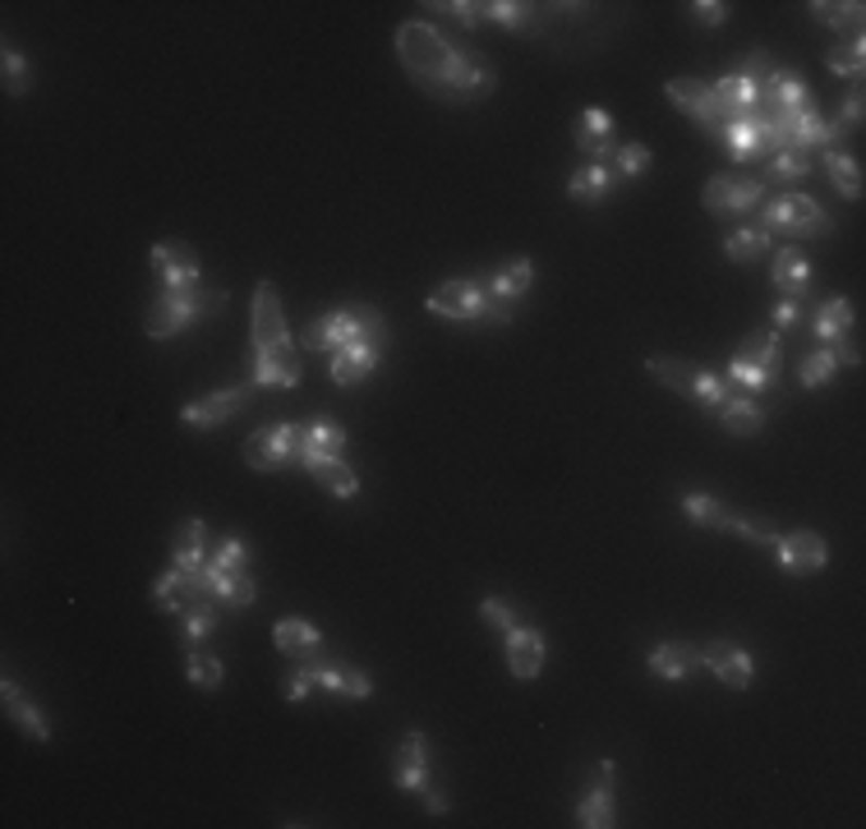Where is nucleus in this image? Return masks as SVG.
<instances>
[{
  "mask_svg": "<svg viewBox=\"0 0 866 829\" xmlns=\"http://www.w3.org/2000/svg\"><path fill=\"white\" fill-rule=\"evenodd\" d=\"M180 627H185V641H189V645L208 641V636L217 631V608H213V600H199V604H189V608L180 613Z\"/></svg>",
  "mask_w": 866,
  "mask_h": 829,
  "instance_id": "nucleus-44",
  "label": "nucleus"
},
{
  "mask_svg": "<svg viewBox=\"0 0 866 829\" xmlns=\"http://www.w3.org/2000/svg\"><path fill=\"white\" fill-rule=\"evenodd\" d=\"M503 636H507V668L522 682L540 678V668H544V636L535 631V627H522V623H516L512 631H503Z\"/></svg>",
  "mask_w": 866,
  "mask_h": 829,
  "instance_id": "nucleus-18",
  "label": "nucleus"
},
{
  "mask_svg": "<svg viewBox=\"0 0 866 829\" xmlns=\"http://www.w3.org/2000/svg\"><path fill=\"white\" fill-rule=\"evenodd\" d=\"M862 111H866V98H862V88H853L849 98H843V129H862Z\"/></svg>",
  "mask_w": 866,
  "mask_h": 829,
  "instance_id": "nucleus-56",
  "label": "nucleus"
},
{
  "mask_svg": "<svg viewBox=\"0 0 866 829\" xmlns=\"http://www.w3.org/2000/svg\"><path fill=\"white\" fill-rule=\"evenodd\" d=\"M682 512H687L691 526H705V530H724V520H728V507L719 503V498H710V493H687Z\"/></svg>",
  "mask_w": 866,
  "mask_h": 829,
  "instance_id": "nucleus-42",
  "label": "nucleus"
},
{
  "mask_svg": "<svg viewBox=\"0 0 866 829\" xmlns=\"http://www.w3.org/2000/svg\"><path fill=\"white\" fill-rule=\"evenodd\" d=\"M152 267H158L166 291H189V286H199V254L185 240H162L158 249H152Z\"/></svg>",
  "mask_w": 866,
  "mask_h": 829,
  "instance_id": "nucleus-13",
  "label": "nucleus"
},
{
  "mask_svg": "<svg viewBox=\"0 0 866 829\" xmlns=\"http://www.w3.org/2000/svg\"><path fill=\"white\" fill-rule=\"evenodd\" d=\"M351 341H369V346H378V351L388 355V341H392L388 337V318H382L374 304H351V310H337V314L314 318L310 327H304V346H310V351L337 355Z\"/></svg>",
  "mask_w": 866,
  "mask_h": 829,
  "instance_id": "nucleus-2",
  "label": "nucleus"
},
{
  "mask_svg": "<svg viewBox=\"0 0 866 829\" xmlns=\"http://www.w3.org/2000/svg\"><path fill=\"white\" fill-rule=\"evenodd\" d=\"M314 673V687H327V691H337V696H351V701H364L374 691V682L364 678L360 668H351V664H327V660H314V664H304Z\"/></svg>",
  "mask_w": 866,
  "mask_h": 829,
  "instance_id": "nucleus-22",
  "label": "nucleus"
},
{
  "mask_svg": "<svg viewBox=\"0 0 866 829\" xmlns=\"http://www.w3.org/2000/svg\"><path fill=\"white\" fill-rule=\"evenodd\" d=\"M696 664H701V650L687 645V641H664V645L650 650V673H654V678H664V682L691 678V673H696Z\"/></svg>",
  "mask_w": 866,
  "mask_h": 829,
  "instance_id": "nucleus-21",
  "label": "nucleus"
},
{
  "mask_svg": "<svg viewBox=\"0 0 866 829\" xmlns=\"http://www.w3.org/2000/svg\"><path fill=\"white\" fill-rule=\"evenodd\" d=\"M479 613H485V623H489V627H498V631H512V627H516V613H512V604L493 600V594H489L485 604H479Z\"/></svg>",
  "mask_w": 866,
  "mask_h": 829,
  "instance_id": "nucleus-53",
  "label": "nucleus"
},
{
  "mask_svg": "<svg viewBox=\"0 0 866 829\" xmlns=\"http://www.w3.org/2000/svg\"><path fill=\"white\" fill-rule=\"evenodd\" d=\"M696 401L710 406V411H719L728 401V382L719 374H710V369H696Z\"/></svg>",
  "mask_w": 866,
  "mask_h": 829,
  "instance_id": "nucleus-50",
  "label": "nucleus"
},
{
  "mask_svg": "<svg viewBox=\"0 0 866 829\" xmlns=\"http://www.w3.org/2000/svg\"><path fill=\"white\" fill-rule=\"evenodd\" d=\"M244 461L254 470H281L300 461V424H263L259 434H249Z\"/></svg>",
  "mask_w": 866,
  "mask_h": 829,
  "instance_id": "nucleus-6",
  "label": "nucleus"
},
{
  "mask_svg": "<svg viewBox=\"0 0 866 829\" xmlns=\"http://www.w3.org/2000/svg\"><path fill=\"white\" fill-rule=\"evenodd\" d=\"M604 166L613 171V180H618V185L623 180H637V176H645V166H650V148L645 143H618Z\"/></svg>",
  "mask_w": 866,
  "mask_h": 829,
  "instance_id": "nucleus-41",
  "label": "nucleus"
},
{
  "mask_svg": "<svg viewBox=\"0 0 866 829\" xmlns=\"http://www.w3.org/2000/svg\"><path fill=\"white\" fill-rule=\"evenodd\" d=\"M715 415H719V424H724V429L733 434V438H756V434L765 429V411L756 406L752 397H728Z\"/></svg>",
  "mask_w": 866,
  "mask_h": 829,
  "instance_id": "nucleus-30",
  "label": "nucleus"
},
{
  "mask_svg": "<svg viewBox=\"0 0 866 829\" xmlns=\"http://www.w3.org/2000/svg\"><path fill=\"white\" fill-rule=\"evenodd\" d=\"M208 557H213L217 567H226V571H249V549L240 544V539H217Z\"/></svg>",
  "mask_w": 866,
  "mask_h": 829,
  "instance_id": "nucleus-49",
  "label": "nucleus"
},
{
  "mask_svg": "<svg viewBox=\"0 0 866 829\" xmlns=\"http://www.w3.org/2000/svg\"><path fill=\"white\" fill-rule=\"evenodd\" d=\"M310 687H314V673L300 664V668L291 673V687H286V696H291V701H304V696H310Z\"/></svg>",
  "mask_w": 866,
  "mask_h": 829,
  "instance_id": "nucleus-60",
  "label": "nucleus"
},
{
  "mask_svg": "<svg viewBox=\"0 0 866 829\" xmlns=\"http://www.w3.org/2000/svg\"><path fill=\"white\" fill-rule=\"evenodd\" d=\"M728 382H738L742 392H765V388H775L765 374H756V369H746L742 360H728Z\"/></svg>",
  "mask_w": 866,
  "mask_h": 829,
  "instance_id": "nucleus-52",
  "label": "nucleus"
},
{
  "mask_svg": "<svg viewBox=\"0 0 866 829\" xmlns=\"http://www.w3.org/2000/svg\"><path fill=\"white\" fill-rule=\"evenodd\" d=\"M691 10V18L696 24H705V28H719L724 18H728V5H719V0H696V5H687Z\"/></svg>",
  "mask_w": 866,
  "mask_h": 829,
  "instance_id": "nucleus-55",
  "label": "nucleus"
},
{
  "mask_svg": "<svg viewBox=\"0 0 866 829\" xmlns=\"http://www.w3.org/2000/svg\"><path fill=\"white\" fill-rule=\"evenodd\" d=\"M668 102L678 106L682 115H691L705 134H715L719 139V129L728 125V115H724V106H719V92H715V84H701V79H673L668 84Z\"/></svg>",
  "mask_w": 866,
  "mask_h": 829,
  "instance_id": "nucleus-7",
  "label": "nucleus"
},
{
  "mask_svg": "<svg viewBox=\"0 0 866 829\" xmlns=\"http://www.w3.org/2000/svg\"><path fill=\"white\" fill-rule=\"evenodd\" d=\"M806 106H812V92H806L802 74L775 70L761 84V115H765V121H788L793 111H806Z\"/></svg>",
  "mask_w": 866,
  "mask_h": 829,
  "instance_id": "nucleus-10",
  "label": "nucleus"
},
{
  "mask_svg": "<svg viewBox=\"0 0 866 829\" xmlns=\"http://www.w3.org/2000/svg\"><path fill=\"white\" fill-rule=\"evenodd\" d=\"M254 355H291V327H286V314H281V296L273 281H259L254 291Z\"/></svg>",
  "mask_w": 866,
  "mask_h": 829,
  "instance_id": "nucleus-4",
  "label": "nucleus"
},
{
  "mask_svg": "<svg viewBox=\"0 0 866 829\" xmlns=\"http://www.w3.org/2000/svg\"><path fill=\"white\" fill-rule=\"evenodd\" d=\"M507 323H512V310H507V300H493V296H489L485 314H479V327H507Z\"/></svg>",
  "mask_w": 866,
  "mask_h": 829,
  "instance_id": "nucleus-57",
  "label": "nucleus"
},
{
  "mask_svg": "<svg viewBox=\"0 0 866 829\" xmlns=\"http://www.w3.org/2000/svg\"><path fill=\"white\" fill-rule=\"evenodd\" d=\"M489 24H503L512 33H540L544 10L540 5H516V0H503V5H489Z\"/></svg>",
  "mask_w": 866,
  "mask_h": 829,
  "instance_id": "nucleus-39",
  "label": "nucleus"
},
{
  "mask_svg": "<svg viewBox=\"0 0 866 829\" xmlns=\"http://www.w3.org/2000/svg\"><path fill=\"white\" fill-rule=\"evenodd\" d=\"M830 355H834L839 364H862V346H857V332H849V337H839V341L830 346Z\"/></svg>",
  "mask_w": 866,
  "mask_h": 829,
  "instance_id": "nucleus-59",
  "label": "nucleus"
},
{
  "mask_svg": "<svg viewBox=\"0 0 866 829\" xmlns=\"http://www.w3.org/2000/svg\"><path fill=\"white\" fill-rule=\"evenodd\" d=\"M576 148L586 152V158L594 162H608L613 148H618V139H613V115L604 106H586L581 115H576Z\"/></svg>",
  "mask_w": 866,
  "mask_h": 829,
  "instance_id": "nucleus-15",
  "label": "nucleus"
},
{
  "mask_svg": "<svg viewBox=\"0 0 866 829\" xmlns=\"http://www.w3.org/2000/svg\"><path fill=\"white\" fill-rule=\"evenodd\" d=\"M185 673H189V682H194L199 691H217V687H222V678H226V668H222L217 654H189Z\"/></svg>",
  "mask_w": 866,
  "mask_h": 829,
  "instance_id": "nucleus-45",
  "label": "nucleus"
},
{
  "mask_svg": "<svg viewBox=\"0 0 866 829\" xmlns=\"http://www.w3.org/2000/svg\"><path fill=\"white\" fill-rule=\"evenodd\" d=\"M645 369H650V378H660V382H668L673 392H682V397H691L696 401V369H691L687 360H668V355H650L645 360Z\"/></svg>",
  "mask_w": 866,
  "mask_h": 829,
  "instance_id": "nucleus-36",
  "label": "nucleus"
},
{
  "mask_svg": "<svg viewBox=\"0 0 866 829\" xmlns=\"http://www.w3.org/2000/svg\"><path fill=\"white\" fill-rule=\"evenodd\" d=\"M775 553H779V567L788 576H816L825 563H830V549L825 539L812 530H798V535H779L775 539Z\"/></svg>",
  "mask_w": 866,
  "mask_h": 829,
  "instance_id": "nucleus-12",
  "label": "nucleus"
},
{
  "mask_svg": "<svg viewBox=\"0 0 866 829\" xmlns=\"http://www.w3.org/2000/svg\"><path fill=\"white\" fill-rule=\"evenodd\" d=\"M0 696H5V705H10V715H14V724L28 732V738H37V742H47L51 738V728H47V719H42V709H37L24 691L14 687V678H5V687H0Z\"/></svg>",
  "mask_w": 866,
  "mask_h": 829,
  "instance_id": "nucleus-35",
  "label": "nucleus"
},
{
  "mask_svg": "<svg viewBox=\"0 0 866 829\" xmlns=\"http://www.w3.org/2000/svg\"><path fill=\"white\" fill-rule=\"evenodd\" d=\"M304 470H310V475H314L318 485H323L327 493H332V498H355V493H360V479H355V470L346 466L341 456H323V461H310V466H304Z\"/></svg>",
  "mask_w": 866,
  "mask_h": 829,
  "instance_id": "nucleus-34",
  "label": "nucleus"
},
{
  "mask_svg": "<svg viewBox=\"0 0 866 829\" xmlns=\"http://www.w3.org/2000/svg\"><path fill=\"white\" fill-rule=\"evenodd\" d=\"M765 249H769V230L756 226V222L733 226L724 236V254L733 259V263H756V259H765Z\"/></svg>",
  "mask_w": 866,
  "mask_h": 829,
  "instance_id": "nucleus-32",
  "label": "nucleus"
},
{
  "mask_svg": "<svg viewBox=\"0 0 866 829\" xmlns=\"http://www.w3.org/2000/svg\"><path fill=\"white\" fill-rule=\"evenodd\" d=\"M701 664H710V673H715L724 687H733V691L752 687V654H746L742 645H733V641H710L701 650Z\"/></svg>",
  "mask_w": 866,
  "mask_h": 829,
  "instance_id": "nucleus-14",
  "label": "nucleus"
},
{
  "mask_svg": "<svg viewBox=\"0 0 866 829\" xmlns=\"http://www.w3.org/2000/svg\"><path fill=\"white\" fill-rule=\"evenodd\" d=\"M226 304V291H208V286H189V291H162V300L148 310L143 332L148 337H176L203 314H217Z\"/></svg>",
  "mask_w": 866,
  "mask_h": 829,
  "instance_id": "nucleus-3",
  "label": "nucleus"
},
{
  "mask_svg": "<svg viewBox=\"0 0 866 829\" xmlns=\"http://www.w3.org/2000/svg\"><path fill=\"white\" fill-rule=\"evenodd\" d=\"M434 10H442V14H452L456 24H466V28H479V24H489V5H479V0H456V5H434Z\"/></svg>",
  "mask_w": 866,
  "mask_h": 829,
  "instance_id": "nucleus-51",
  "label": "nucleus"
},
{
  "mask_svg": "<svg viewBox=\"0 0 866 829\" xmlns=\"http://www.w3.org/2000/svg\"><path fill=\"white\" fill-rule=\"evenodd\" d=\"M733 360H742L746 369H756V374H765L769 382H775V378H779V360H783L779 332H752V337L742 341V351H738Z\"/></svg>",
  "mask_w": 866,
  "mask_h": 829,
  "instance_id": "nucleus-28",
  "label": "nucleus"
},
{
  "mask_svg": "<svg viewBox=\"0 0 866 829\" xmlns=\"http://www.w3.org/2000/svg\"><path fill=\"white\" fill-rule=\"evenodd\" d=\"M613 171L604 166V162H590V166H581L576 176L567 180V194L576 199V203H600V199H608L613 194Z\"/></svg>",
  "mask_w": 866,
  "mask_h": 829,
  "instance_id": "nucleus-31",
  "label": "nucleus"
},
{
  "mask_svg": "<svg viewBox=\"0 0 866 829\" xmlns=\"http://www.w3.org/2000/svg\"><path fill=\"white\" fill-rule=\"evenodd\" d=\"M530 281H535V263L530 259H507L503 267H493L489 281H479V286H485L493 300H516V296L530 291Z\"/></svg>",
  "mask_w": 866,
  "mask_h": 829,
  "instance_id": "nucleus-26",
  "label": "nucleus"
},
{
  "mask_svg": "<svg viewBox=\"0 0 866 829\" xmlns=\"http://www.w3.org/2000/svg\"><path fill=\"white\" fill-rule=\"evenodd\" d=\"M765 230H788V236H825L830 230V217L806 199V194H779L761 208V222Z\"/></svg>",
  "mask_w": 866,
  "mask_h": 829,
  "instance_id": "nucleus-5",
  "label": "nucleus"
},
{
  "mask_svg": "<svg viewBox=\"0 0 866 829\" xmlns=\"http://www.w3.org/2000/svg\"><path fill=\"white\" fill-rule=\"evenodd\" d=\"M825 171H830V180L839 185V194H843V199H862V166H857L853 152H843V148H825Z\"/></svg>",
  "mask_w": 866,
  "mask_h": 829,
  "instance_id": "nucleus-38",
  "label": "nucleus"
},
{
  "mask_svg": "<svg viewBox=\"0 0 866 829\" xmlns=\"http://www.w3.org/2000/svg\"><path fill=\"white\" fill-rule=\"evenodd\" d=\"M249 397H254V378L240 382V388H226V392L189 401V406L180 411V419L189 424V429H217V424H226L230 415H240L249 406Z\"/></svg>",
  "mask_w": 866,
  "mask_h": 829,
  "instance_id": "nucleus-9",
  "label": "nucleus"
},
{
  "mask_svg": "<svg viewBox=\"0 0 866 829\" xmlns=\"http://www.w3.org/2000/svg\"><path fill=\"white\" fill-rule=\"evenodd\" d=\"M724 530H733V535H742V539H752V544H769V549H775V539H779V530L769 526V520H752V516H738V512H728Z\"/></svg>",
  "mask_w": 866,
  "mask_h": 829,
  "instance_id": "nucleus-47",
  "label": "nucleus"
},
{
  "mask_svg": "<svg viewBox=\"0 0 866 829\" xmlns=\"http://www.w3.org/2000/svg\"><path fill=\"white\" fill-rule=\"evenodd\" d=\"M419 797H425V806H429L434 816H442V812H448V797H442V793H434V788H425V793H419Z\"/></svg>",
  "mask_w": 866,
  "mask_h": 829,
  "instance_id": "nucleus-61",
  "label": "nucleus"
},
{
  "mask_svg": "<svg viewBox=\"0 0 866 829\" xmlns=\"http://www.w3.org/2000/svg\"><path fill=\"white\" fill-rule=\"evenodd\" d=\"M346 448V429L337 424H300V466H310V461H323V456H341Z\"/></svg>",
  "mask_w": 866,
  "mask_h": 829,
  "instance_id": "nucleus-25",
  "label": "nucleus"
},
{
  "mask_svg": "<svg viewBox=\"0 0 866 829\" xmlns=\"http://www.w3.org/2000/svg\"><path fill=\"white\" fill-rule=\"evenodd\" d=\"M378 360H382V351L378 346H369V341H351L346 351H337L332 355V382L337 388H355V382H364L374 369H378Z\"/></svg>",
  "mask_w": 866,
  "mask_h": 829,
  "instance_id": "nucleus-20",
  "label": "nucleus"
},
{
  "mask_svg": "<svg viewBox=\"0 0 866 829\" xmlns=\"http://www.w3.org/2000/svg\"><path fill=\"white\" fill-rule=\"evenodd\" d=\"M738 74H742V79H752L756 88L769 79V74H775V61H769V55L765 51H752V55H746V61L738 65Z\"/></svg>",
  "mask_w": 866,
  "mask_h": 829,
  "instance_id": "nucleus-54",
  "label": "nucleus"
},
{
  "mask_svg": "<svg viewBox=\"0 0 866 829\" xmlns=\"http://www.w3.org/2000/svg\"><path fill=\"white\" fill-rule=\"evenodd\" d=\"M798 323H802V300L783 296V300L775 304V327H798Z\"/></svg>",
  "mask_w": 866,
  "mask_h": 829,
  "instance_id": "nucleus-58",
  "label": "nucleus"
},
{
  "mask_svg": "<svg viewBox=\"0 0 866 829\" xmlns=\"http://www.w3.org/2000/svg\"><path fill=\"white\" fill-rule=\"evenodd\" d=\"M425 304H429V314H438V318H452V323H479V314H485V304H489V291H485L479 281L456 277V281H442Z\"/></svg>",
  "mask_w": 866,
  "mask_h": 829,
  "instance_id": "nucleus-8",
  "label": "nucleus"
},
{
  "mask_svg": "<svg viewBox=\"0 0 866 829\" xmlns=\"http://www.w3.org/2000/svg\"><path fill=\"white\" fill-rule=\"evenodd\" d=\"M812 332H816L825 346H834L839 337H849V332H853V304H849V300H825L820 314H816V323H812Z\"/></svg>",
  "mask_w": 866,
  "mask_h": 829,
  "instance_id": "nucleus-37",
  "label": "nucleus"
},
{
  "mask_svg": "<svg viewBox=\"0 0 866 829\" xmlns=\"http://www.w3.org/2000/svg\"><path fill=\"white\" fill-rule=\"evenodd\" d=\"M839 374V360L830 355V346H820V351H812V355H802V364H798V382L806 392L812 388H825Z\"/></svg>",
  "mask_w": 866,
  "mask_h": 829,
  "instance_id": "nucleus-43",
  "label": "nucleus"
},
{
  "mask_svg": "<svg viewBox=\"0 0 866 829\" xmlns=\"http://www.w3.org/2000/svg\"><path fill=\"white\" fill-rule=\"evenodd\" d=\"M397 55L411 79L448 106H470L479 98H489L498 84V74L485 55L452 47L434 24H419V18L397 28Z\"/></svg>",
  "mask_w": 866,
  "mask_h": 829,
  "instance_id": "nucleus-1",
  "label": "nucleus"
},
{
  "mask_svg": "<svg viewBox=\"0 0 866 829\" xmlns=\"http://www.w3.org/2000/svg\"><path fill=\"white\" fill-rule=\"evenodd\" d=\"M825 65H830L834 74H849V79H857V74L866 70V42H862V37H853L849 47H830Z\"/></svg>",
  "mask_w": 866,
  "mask_h": 829,
  "instance_id": "nucleus-46",
  "label": "nucleus"
},
{
  "mask_svg": "<svg viewBox=\"0 0 866 829\" xmlns=\"http://www.w3.org/2000/svg\"><path fill=\"white\" fill-rule=\"evenodd\" d=\"M715 92H719V106H724L728 121H746V115H761V88H756L752 79H742L738 70L724 74V79L715 84Z\"/></svg>",
  "mask_w": 866,
  "mask_h": 829,
  "instance_id": "nucleus-24",
  "label": "nucleus"
},
{
  "mask_svg": "<svg viewBox=\"0 0 866 829\" xmlns=\"http://www.w3.org/2000/svg\"><path fill=\"white\" fill-rule=\"evenodd\" d=\"M765 166H761V185H793V180H806L812 176V158L806 152H798V148H779V152H769V158H761Z\"/></svg>",
  "mask_w": 866,
  "mask_h": 829,
  "instance_id": "nucleus-29",
  "label": "nucleus"
},
{
  "mask_svg": "<svg viewBox=\"0 0 866 829\" xmlns=\"http://www.w3.org/2000/svg\"><path fill=\"white\" fill-rule=\"evenodd\" d=\"M397 788L406 793H425L429 788V742L425 732H406L397 742Z\"/></svg>",
  "mask_w": 866,
  "mask_h": 829,
  "instance_id": "nucleus-17",
  "label": "nucleus"
},
{
  "mask_svg": "<svg viewBox=\"0 0 866 829\" xmlns=\"http://www.w3.org/2000/svg\"><path fill=\"white\" fill-rule=\"evenodd\" d=\"M613 765L604 761V765H594V788L590 793L576 802V825H586V829H608V825H618V812H613Z\"/></svg>",
  "mask_w": 866,
  "mask_h": 829,
  "instance_id": "nucleus-16",
  "label": "nucleus"
},
{
  "mask_svg": "<svg viewBox=\"0 0 866 829\" xmlns=\"http://www.w3.org/2000/svg\"><path fill=\"white\" fill-rule=\"evenodd\" d=\"M806 10H812L816 24L843 33V28H862V10L866 5H857V0H843V5H834V0H816V5H806Z\"/></svg>",
  "mask_w": 866,
  "mask_h": 829,
  "instance_id": "nucleus-40",
  "label": "nucleus"
},
{
  "mask_svg": "<svg viewBox=\"0 0 866 829\" xmlns=\"http://www.w3.org/2000/svg\"><path fill=\"white\" fill-rule=\"evenodd\" d=\"M775 286L783 296H793V300H806L812 296V259L802 254V249H779L775 254Z\"/></svg>",
  "mask_w": 866,
  "mask_h": 829,
  "instance_id": "nucleus-23",
  "label": "nucleus"
},
{
  "mask_svg": "<svg viewBox=\"0 0 866 829\" xmlns=\"http://www.w3.org/2000/svg\"><path fill=\"white\" fill-rule=\"evenodd\" d=\"M171 567L180 571H203L208 567V526L203 520H185L176 544H171Z\"/></svg>",
  "mask_w": 866,
  "mask_h": 829,
  "instance_id": "nucleus-27",
  "label": "nucleus"
},
{
  "mask_svg": "<svg viewBox=\"0 0 866 829\" xmlns=\"http://www.w3.org/2000/svg\"><path fill=\"white\" fill-rule=\"evenodd\" d=\"M273 645L281 654H291V660H300V664H314L318 654H323V636H318V627H310L304 618H281L273 627Z\"/></svg>",
  "mask_w": 866,
  "mask_h": 829,
  "instance_id": "nucleus-19",
  "label": "nucleus"
},
{
  "mask_svg": "<svg viewBox=\"0 0 866 829\" xmlns=\"http://www.w3.org/2000/svg\"><path fill=\"white\" fill-rule=\"evenodd\" d=\"M300 355H254V388H296Z\"/></svg>",
  "mask_w": 866,
  "mask_h": 829,
  "instance_id": "nucleus-33",
  "label": "nucleus"
},
{
  "mask_svg": "<svg viewBox=\"0 0 866 829\" xmlns=\"http://www.w3.org/2000/svg\"><path fill=\"white\" fill-rule=\"evenodd\" d=\"M765 199V185L756 176H715L705 185V208L715 217H728V212H752Z\"/></svg>",
  "mask_w": 866,
  "mask_h": 829,
  "instance_id": "nucleus-11",
  "label": "nucleus"
},
{
  "mask_svg": "<svg viewBox=\"0 0 866 829\" xmlns=\"http://www.w3.org/2000/svg\"><path fill=\"white\" fill-rule=\"evenodd\" d=\"M28 88H33L28 61H24V55H18L14 47H5V92H10V98H24Z\"/></svg>",
  "mask_w": 866,
  "mask_h": 829,
  "instance_id": "nucleus-48",
  "label": "nucleus"
}]
</instances>
